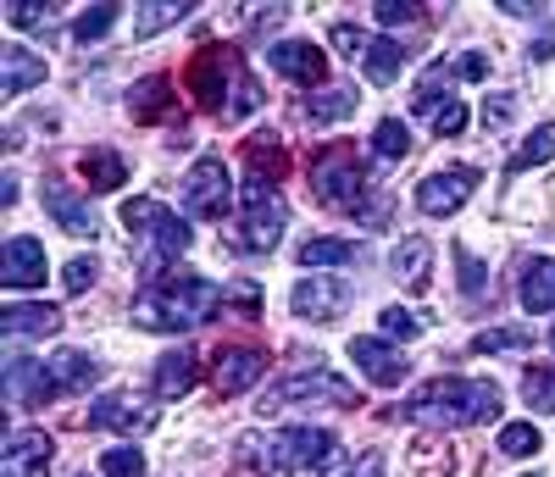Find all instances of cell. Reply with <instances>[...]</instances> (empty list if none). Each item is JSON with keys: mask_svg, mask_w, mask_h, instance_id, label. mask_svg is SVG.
I'll use <instances>...</instances> for the list:
<instances>
[{"mask_svg": "<svg viewBox=\"0 0 555 477\" xmlns=\"http://www.w3.org/2000/svg\"><path fill=\"white\" fill-rule=\"evenodd\" d=\"M217 306H228V289H217L211 278L178 272V278H156L151 289L133 300V322L151 327V333H183V327L211 322Z\"/></svg>", "mask_w": 555, "mask_h": 477, "instance_id": "cell-1", "label": "cell"}, {"mask_svg": "<svg viewBox=\"0 0 555 477\" xmlns=\"http://www.w3.org/2000/svg\"><path fill=\"white\" fill-rule=\"evenodd\" d=\"M183 89L195 94L201 112H222V123H240V117H250L261 106V89L245 73V62L234 51H217V44H206V51L190 56V67H183Z\"/></svg>", "mask_w": 555, "mask_h": 477, "instance_id": "cell-2", "label": "cell"}, {"mask_svg": "<svg viewBox=\"0 0 555 477\" xmlns=\"http://www.w3.org/2000/svg\"><path fill=\"white\" fill-rule=\"evenodd\" d=\"M405 416L428 427H473L500 416V389L489 377H434L405 400Z\"/></svg>", "mask_w": 555, "mask_h": 477, "instance_id": "cell-3", "label": "cell"}, {"mask_svg": "<svg viewBox=\"0 0 555 477\" xmlns=\"http://www.w3.org/2000/svg\"><path fill=\"white\" fill-rule=\"evenodd\" d=\"M122 222L139 238V261H145V272H162L167 261H178L183 250H190V238H195L190 222H183L178 211H167L162 201H151V195L128 201L122 206Z\"/></svg>", "mask_w": 555, "mask_h": 477, "instance_id": "cell-4", "label": "cell"}, {"mask_svg": "<svg viewBox=\"0 0 555 477\" xmlns=\"http://www.w3.org/2000/svg\"><path fill=\"white\" fill-rule=\"evenodd\" d=\"M311 195L328 211H356L366 217V162L356 156V145H322L311 156Z\"/></svg>", "mask_w": 555, "mask_h": 477, "instance_id": "cell-5", "label": "cell"}, {"mask_svg": "<svg viewBox=\"0 0 555 477\" xmlns=\"http://www.w3.org/2000/svg\"><path fill=\"white\" fill-rule=\"evenodd\" d=\"M284 222H289V211H284L278 183L250 178V183H245V211H240V228H234V250H245V256L272 250L278 238H284Z\"/></svg>", "mask_w": 555, "mask_h": 477, "instance_id": "cell-6", "label": "cell"}, {"mask_svg": "<svg viewBox=\"0 0 555 477\" xmlns=\"http://www.w3.org/2000/svg\"><path fill=\"white\" fill-rule=\"evenodd\" d=\"M317 405V400H328V405H361V395H356V384H345L339 372H328V366H306V372H295V377H284V384H272L267 395H261V411H289V405Z\"/></svg>", "mask_w": 555, "mask_h": 477, "instance_id": "cell-7", "label": "cell"}, {"mask_svg": "<svg viewBox=\"0 0 555 477\" xmlns=\"http://www.w3.org/2000/svg\"><path fill=\"white\" fill-rule=\"evenodd\" d=\"M183 206L206 222L234 217V178H228L222 156H201L190 172H183Z\"/></svg>", "mask_w": 555, "mask_h": 477, "instance_id": "cell-8", "label": "cell"}, {"mask_svg": "<svg viewBox=\"0 0 555 477\" xmlns=\"http://www.w3.org/2000/svg\"><path fill=\"white\" fill-rule=\"evenodd\" d=\"M473 189H478V167H439L428 172L423 183H416V206H423L428 217H455L461 206L473 201Z\"/></svg>", "mask_w": 555, "mask_h": 477, "instance_id": "cell-9", "label": "cell"}, {"mask_svg": "<svg viewBox=\"0 0 555 477\" xmlns=\"http://www.w3.org/2000/svg\"><path fill=\"white\" fill-rule=\"evenodd\" d=\"M0 389H7V400L17 411L28 405H44V400H56V377H51V361H34V356H7V372H0Z\"/></svg>", "mask_w": 555, "mask_h": 477, "instance_id": "cell-10", "label": "cell"}, {"mask_svg": "<svg viewBox=\"0 0 555 477\" xmlns=\"http://www.w3.org/2000/svg\"><path fill=\"white\" fill-rule=\"evenodd\" d=\"M261 372H267V350H256V345H222V350L211 356V384H217V395H245Z\"/></svg>", "mask_w": 555, "mask_h": 477, "instance_id": "cell-11", "label": "cell"}, {"mask_svg": "<svg viewBox=\"0 0 555 477\" xmlns=\"http://www.w3.org/2000/svg\"><path fill=\"white\" fill-rule=\"evenodd\" d=\"M289 300H295V317H306V322H334V317H345V306H350V283L311 272L306 283H295Z\"/></svg>", "mask_w": 555, "mask_h": 477, "instance_id": "cell-12", "label": "cell"}, {"mask_svg": "<svg viewBox=\"0 0 555 477\" xmlns=\"http://www.w3.org/2000/svg\"><path fill=\"white\" fill-rule=\"evenodd\" d=\"M51 455H56L51 439L34 434V427H17V434L7 439V450H0V472L7 477H44L51 472Z\"/></svg>", "mask_w": 555, "mask_h": 477, "instance_id": "cell-13", "label": "cell"}, {"mask_svg": "<svg viewBox=\"0 0 555 477\" xmlns=\"http://www.w3.org/2000/svg\"><path fill=\"white\" fill-rule=\"evenodd\" d=\"M350 361L373 377L378 389H400L405 372H411V361H405L395 345H384V339H350Z\"/></svg>", "mask_w": 555, "mask_h": 477, "instance_id": "cell-14", "label": "cell"}, {"mask_svg": "<svg viewBox=\"0 0 555 477\" xmlns=\"http://www.w3.org/2000/svg\"><path fill=\"white\" fill-rule=\"evenodd\" d=\"M267 62H272L278 73H284V78L306 83V89L328 78V56H322L311 39H284V44H272V51H267Z\"/></svg>", "mask_w": 555, "mask_h": 477, "instance_id": "cell-15", "label": "cell"}, {"mask_svg": "<svg viewBox=\"0 0 555 477\" xmlns=\"http://www.w3.org/2000/svg\"><path fill=\"white\" fill-rule=\"evenodd\" d=\"M278 444H284V455H289V466H295V472H317V466H328V461H334V450H339V439L328 434V427H284V434H278Z\"/></svg>", "mask_w": 555, "mask_h": 477, "instance_id": "cell-16", "label": "cell"}, {"mask_svg": "<svg viewBox=\"0 0 555 477\" xmlns=\"http://www.w3.org/2000/svg\"><path fill=\"white\" fill-rule=\"evenodd\" d=\"M89 427H106V434H145V427H156V411L128 400V395H101L89 405Z\"/></svg>", "mask_w": 555, "mask_h": 477, "instance_id": "cell-17", "label": "cell"}, {"mask_svg": "<svg viewBox=\"0 0 555 477\" xmlns=\"http://www.w3.org/2000/svg\"><path fill=\"white\" fill-rule=\"evenodd\" d=\"M0 283H12V289L44 283V245L39 238H7V250H0Z\"/></svg>", "mask_w": 555, "mask_h": 477, "instance_id": "cell-18", "label": "cell"}, {"mask_svg": "<svg viewBox=\"0 0 555 477\" xmlns=\"http://www.w3.org/2000/svg\"><path fill=\"white\" fill-rule=\"evenodd\" d=\"M44 211H51V222H56V228H67L73 238H95V233H101L95 211H89L67 183H44Z\"/></svg>", "mask_w": 555, "mask_h": 477, "instance_id": "cell-19", "label": "cell"}, {"mask_svg": "<svg viewBox=\"0 0 555 477\" xmlns=\"http://www.w3.org/2000/svg\"><path fill=\"white\" fill-rule=\"evenodd\" d=\"M56 327H62V311L56 306H7V311H0V333H7V345L51 339Z\"/></svg>", "mask_w": 555, "mask_h": 477, "instance_id": "cell-20", "label": "cell"}, {"mask_svg": "<svg viewBox=\"0 0 555 477\" xmlns=\"http://www.w3.org/2000/svg\"><path fill=\"white\" fill-rule=\"evenodd\" d=\"M34 83H44V62L28 44H0V94H28Z\"/></svg>", "mask_w": 555, "mask_h": 477, "instance_id": "cell-21", "label": "cell"}, {"mask_svg": "<svg viewBox=\"0 0 555 477\" xmlns=\"http://www.w3.org/2000/svg\"><path fill=\"white\" fill-rule=\"evenodd\" d=\"M240 461L256 472V477H289V455L278 444V434H240Z\"/></svg>", "mask_w": 555, "mask_h": 477, "instance_id": "cell-22", "label": "cell"}, {"mask_svg": "<svg viewBox=\"0 0 555 477\" xmlns=\"http://www.w3.org/2000/svg\"><path fill=\"white\" fill-rule=\"evenodd\" d=\"M428 267H434V245H428V238H400L395 256H389V272L405 283V289H416V295L428 289Z\"/></svg>", "mask_w": 555, "mask_h": 477, "instance_id": "cell-23", "label": "cell"}, {"mask_svg": "<svg viewBox=\"0 0 555 477\" xmlns=\"http://www.w3.org/2000/svg\"><path fill=\"white\" fill-rule=\"evenodd\" d=\"M51 377H56L62 395H89L101 384V361L83 356V350H62V356H51Z\"/></svg>", "mask_w": 555, "mask_h": 477, "instance_id": "cell-24", "label": "cell"}, {"mask_svg": "<svg viewBox=\"0 0 555 477\" xmlns=\"http://www.w3.org/2000/svg\"><path fill=\"white\" fill-rule=\"evenodd\" d=\"M133 123H162L178 112V94H172V78H145V83H133V101H128Z\"/></svg>", "mask_w": 555, "mask_h": 477, "instance_id": "cell-25", "label": "cell"}, {"mask_svg": "<svg viewBox=\"0 0 555 477\" xmlns=\"http://www.w3.org/2000/svg\"><path fill=\"white\" fill-rule=\"evenodd\" d=\"M522 306L539 317V311H555V256H533L522 267V283H517Z\"/></svg>", "mask_w": 555, "mask_h": 477, "instance_id": "cell-26", "label": "cell"}, {"mask_svg": "<svg viewBox=\"0 0 555 477\" xmlns=\"http://www.w3.org/2000/svg\"><path fill=\"white\" fill-rule=\"evenodd\" d=\"M195 377H201L195 350H172V356L156 361V395H162V400H178V395L195 389Z\"/></svg>", "mask_w": 555, "mask_h": 477, "instance_id": "cell-27", "label": "cell"}, {"mask_svg": "<svg viewBox=\"0 0 555 477\" xmlns=\"http://www.w3.org/2000/svg\"><path fill=\"white\" fill-rule=\"evenodd\" d=\"M461 78V62H434L423 78H416V89H411V106L416 112H439V101L450 106V83Z\"/></svg>", "mask_w": 555, "mask_h": 477, "instance_id": "cell-28", "label": "cell"}, {"mask_svg": "<svg viewBox=\"0 0 555 477\" xmlns=\"http://www.w3.org/2000/svg\"><path fill=\"white\" fill-rule=\"evenodd\" d=\"M78 167H83L89 189H101V195H112V189H122V183H128L122 156H117V151H106V145H101V151H83V162H78Z\"/></svg>", "mask_w": 555, "mask_h": 477, "instance_id": "cell-29", "label": "cell"}, {"mask_svg": "<svg viewBox=\"0 0 555 477\" xmlns=\"http://www.w3.org/2000/svg\"><path fill=\"white\" fill-rule=\"evenodd\" d=\"M411 62V51L400 39H373V51H366V62H361V73L373 78V83H395L400 78V67Z\"/></svg>", "mask_w": 555, "mask_h": 477, "instance_id": "cell-30", "label": "cell"}, {"mask_svg": "<svg viewBox=\"0 0 555 477\" xmlns=\"http://www.w3.org/2000/svg\"><path fill=\"white\" fill-rule=\"evenodd\" d=\"M245 162H250V172H256L261 183H278V178H284V172H289V151H284V145H278V139H272V133H261V139H250V145H245Z\"/></svg>", "mask_w": 555, "mask_h": 477, "instance_id": "cell-31", "label": "cell"}, {"mask_svg": "<svg viewBox=\"0 0 555 477\" xmlns=\"http://www.w3.org/2000/svg\"><path fill=\"white\" fill-rule=\"evenodd\" d=\"M544 162H555V123H539L528 139H522V151L512 156V167H505V172H528V167H544Z\"/></svg>", "mask_w": 555, "mask_h": 477, "instance_id": "cell-32", "label": "cell"}, {"mask_svg": "<svg viewBox=\"0 0 555 477\" xmlns=\"http://www.w3.org/2000/svg\"><path fill=\"white\" fill-rule=\"evenodd\" d=\"M356 101H361V94L356 89H322V94H311V101H306V117L311 123H339V117H350L356 112Z\"/></svg>", "mask_w": 555, "mask_h": 477, "instance_id": "cell-33", "label": "cell"}, {"mask_svg": "<svg viewBox=\"0 0 555 477\" xmlns=\"http://www.w3.org/2000/svg\"><path fill=\"white\" fill-rule=\"evenodd\" d=\"M345 261H356V245L350 238H306L300 245V267H345Z\"/></svg>", "mask_w": 555, "mask_h": 477, "instance_id": "cell-34", "label": "cell"}, {"mask_svg": "<svg viewBox=\"0 0 555 477\" xmlns=\"http://www.w3.org/2000/svg\"><path fill=\"white\" fill-rule=\"evenodd\" d=\"M183 17H190V7H183V0H156V7H145V12L133 17V39H151V34L183 23Z\"/></svg>", "mask_w": 555, "mask_h": 477, "instance_id": "cell-35", "label": "cell"}, {"mask_svg": "<svg viewBox=\"0 0 555 477\" xmlns=\"http://www.w3.org/2000/svg\"><path fill=\"white\" fill-rule=\"evenodd\" d=\"M533 345V333L528 327H483L478 339H473V350L478 356H500V350H528Z\"/></svg>", "mask_w": 555, "mask_h": 477, "instance_id": "cell-36", "label": "cell"}, {"mask_svg": "<svg viewBox=\"0 0 555 477\" xmlns=\"http://www.w3.org/2000/svg\"><path fill=\"white\" fill-rule=\"evenodd\" d=\"M533 450H544V439H539L533 422H505V427H500V455L522 461V455H533Z\"/></svg>", "mask_w": 555, "mask_h": 477, "instance_id": "cell-37", "label": "cell"}, {"mask_svg": "<svg viewBox=\"0 0 555 477\" xmlns=\"http://www.w3.org/2000/svg\"><path fill=\"white\" fill-rule=\"evenodd\" d=\"M373 145H378L384 162H400V156H411V128H405L400 117H384L378 133H373Z\"/></svg>", "mask_w": 555, "mask_h": 477, "instance_id": "cell-38", "label": "cell"}, {"mask_svg": "<svg viewBox=\"0 0 555 477\" xmlns=\"http://www.w3.org/2000/svg\"><path fill=\"white\" fill-rule=\"evenodd\" d=\"M117 17H122V7H95V12H83V17L73 23V39H78V44H95V39H106V34L117 28Z\"/></svg>", "mask_w": 555, "mask_h": 477, "instance_id": "cell-39", "label": "cell"}, {"mask_svg": "<svg viewBox=\"0 0 555 477\" xmlns=\"http://www.w3.org/2000/svg\"><path fill=\"white\" fill-rule=\"evenodd\" d=\"M522 395H528L533 411H555V366H528Z\"/></svg>", "mask_w": 555, "mask_h": 477, "instance_id": "cell-40", "label": "cell"}, {"mask_svg": "<svg viewBox=\"0 0 555 477\" xmlns=\"http://www.w3.org/2000/svg\"><path fill=\"white\" fill-rule=\"evenodd\" d=\"M455 267H461V289H467V300H483V295H489V272H483V261H478L467 245H455Z\"/></svg>", "mask_w": 555, "mask_h": 477, "instance_id": "cell-41", "label": "cell"}, {"mask_svg": "<svg viewBox=\"0 0 555 477\" xmlns=\"http://www.w3.org/2000/svg\"><path fill=\"white\" fill-rule=\"evenodd\" d=\"M334 44H339L350 62H366V51H373V34L356 28V23H334Z\"/></svg>", "mask_w": 555, "mask_h": 477, "instance_id": "cell-42", "label": "cell"}, {"mask_svg": "<svg viewBox=\"0 0 555 477\" xmlns=\"http://www.w3.org/2000/svg\"><path fill=\"white\" fill-rule=\"evenodd\" d=\"M101 472H106V477H145V455H139L133 444H122V450H106Z\"/></svg>", "mask_w": 555, "mask_h": 477, "instance_id": "cell-43", "label": "cell"}, {"mask_svg": "<svg viewBox=\"0 0 555 477\" xmlns=\"http://www.w3.org/2000/svg\"><path fill=\"white\" fill-rule=\"evenodd\" d=\"M7 17L17 23V28H51V7H39V0H12V7H7Z\"/></svg>", "mask_w": 555, "mask_h": 477, "instance_id": "cell-44", "label": "cell"}, {"mask_svg": "<svg viewBox=\"0 0 555 477\" xmlns=\"http://www.w3.org/2000/svg\"><path fill=\"white\" fill-rule=\"evenodd\" d=\"M95 272H101V267H95V256H73V261L62 267V283H67V295H83L89 283H95Z\"/></svg>", "mask_w": 555, "mask_h": 477, "instance_id": "cell-45", "label": "cell"}, {"mask_svg": "<svg viewBox=\"0 0 555 477\" xmlns=\"http://www.w3.org/2000/svg\"><path fill=\"white\" fill-rule=\"evenodd\" d=\"M384 333H389V339H416V333H423V317L405 311V306H389L384 311Z\"/></svg>", "mask_w": 555, "mask_h": 477, "instance_id": "cell-46", "label": "cell"}, {"mask_svg": "<svg viewBox=\"0 0 555 477\" xmlns=\"http://www.w3.org/2000/svg\"><path fill=\"white\" fill-rule=\"evenodd\" d=\"M378 23H384V28L423 23V7H411V0H378Z\"/></svg>", "mask_w": 555, "mask_h": 477, "instance_id": "cell-47", "label": "cell"}, {"mask_svg": "<svg viewBox=\"0 0 555 477\" xmlns=\"http://www.w3.org/2000/svg\"><path fill=\"white\" fill-rule=\"evenodd\" d=\"M434 128H439V139H444V133L455 139L461 128H467V106H461V101H450V106H439V112H434Z\"/></svg>", "mask_w": 555, "mask_h": 477, "instance_id": "cell-48", "label": "cell"}, {"mask_svg": "<svg viewBox=\"0 0 555 477\" xmlns=\"http://www.w3.org/2000/svg\"><path fill=\"white\" fill-rule=\"evenodd\" d=\"M512 117H517V101H512V94H494V101L483 106V123H494V128L512 123Z\"/></svg>", "mask_w": 555, "mask_h": 477, "instance_id": "cell-49", "label": "cell"}, {"mask_svg": "<svg viewBox=\"0 0 555 477\" xmlns=\"http://www.w3.org/2000/svg\"><path fill=\"white\" fill-rule=\"evenodd\" d=\"M228 300H234L245 317H261V295H256V283H240V289L234 295H228Z\"/></svg>", "mask_w": 555, "mask_h": 477, "instance_id": "cell-50", "label": "cell"}, {"mask_svg": "<svg viewBox=\"0 0 555 477\" xmlns=\"http://www.w3.org/2000/svg\"><path fill=\"white\" fill-rule=\"evenodd\" d=\"M345 477H384V455L373 450V455H361V466H350Z\"/></svg>", "mask_w": 555, "mask_h": 477, "instance_id": "cell-51", "label": "cell"}, {"mask_svg": "<svg viewBox=\"0 0 555 477\" xmlns=\"http://www.w3.org/2000/svg\"><path fill=\"white\" fill-rule=\"evenodd\" d=\"M533 56H539V62H544V56H555V28H550V34L533 44Z\"/></svg>", "mask_w": 555, "mask_h": 477, "instance_id": "cell-52", "label": "cell"}, {"mask_svg": "<svg viewBox=\"0 0 555 477\" xmlns=\"http://www.w3.org/2000/svg\"><path fill=\"white\" fill-rule=\"evenodd\" d=\"M550 345H555V333H550Z\"/></svg>", "mask_w": 555, "mask_h": 477, "instance_id": "cell-53", "label": "cell"}]
</instances>
